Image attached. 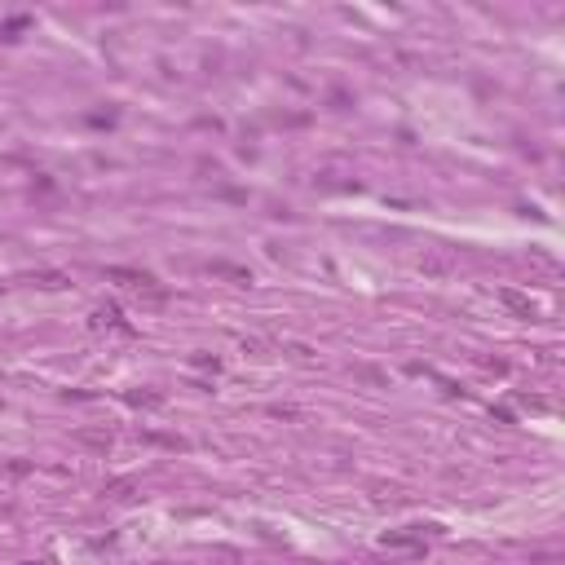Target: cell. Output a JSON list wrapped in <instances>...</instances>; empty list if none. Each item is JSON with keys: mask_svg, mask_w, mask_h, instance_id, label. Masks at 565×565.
<instances>
[{"mask_svg": "<svg viewBox=\"0 0 565 565\" xmlns=\"http://www.w3.org/2000/svg\"><path fill=\"white\" fill-rule=\"evenodd\" d=\"M111 278H115V282H124V287H128L137 300H146V305H164V300H168V292L159 287V282H155L150 274H141V270H124V265H115V270H111Z\"/></svg>", "mask_w": 565, "mask_h": 565, "instance_id": "1", "label": "cell"}, {"mask_svg": "<svg viewBox=\"0 0 565 565\" xmlns=\"http://www.w3.org/2000/svg\"><path fill=\"white\" fill-rule=\"evenodd\" d=\"M499 300H503V305H508L517 318H534V305H530V300L526 296H521V292H512V287H503L499 292Z\"/></svg>", "mask_w": 565, "mask_h": 565, "instance_id": "2", "label": "cell"}, {"mask_svg": "<svg viewBox=\"0 0 565 565\" xmlns=\"http://www.w3.org/2000/svg\"><path fill=\"white\" fill-rule=\"evenodd\" d=\"M93 322H97V327H115V331H124V336H128V322H119V309H115V305L97 309V314H93Z\"/></svg>", "mask_w": 565, "mask_h": 565, "instance_id": "3", "label": "cell"}, {"mask_svg": "<svg viewBox=\"0 0 565 565\" xmlns=\"http://www.w3.org/2000/svg\"><path fill=\"white\" fill-rule=\"evenodd\" d=\"M424 526H415V534H385V548H424Z\"/></svg>", "mask_w": 565, "mask_h": 565, "instance_id": "4", "label": "cell"}, {"mask_svg": "<svg viewBox=\"0 0 565 565\" xmlns=\"http://www.w3.org/2000/svg\"><path fill=\"white\" fill-rule=\"evenodd\" d=\"M79 441H89L97 451H111V433H79Z\"/></svg>", "mask_w": 565, "mask_h": 565, "instance_id": "5", "label": "cell"}, {"mask_svg": "<svg viewBox=\"0 0 565 565\" xmlns=\"http://www.w3.org/2000/svg\"><path fill=\"white\" fill-rule=\"evenodd\" d=\"M35 282H40V287H67V274H35Z\"/></svg>", "mask_w": 565, "mask_h": 565, "instance_id": "6", "label": "cell"}, {"mask_svg": "<svg viewBox=\"0 0 565 565\" xmlns=\"http://www.w3.org/2000/svg\"><path fill=\"white\" fill-rule=\"evenodd\" d=\"M128 402H133V407H159L164 397H159V393H128Z\"/></svg>", "mask_w": 565, "mask_h": 565, "instance_id": "7", "label": "cell"}, {"mask_svg": "<svg viewBox=\"0 0 565 565\" xmlns=\"http://www.w3.org/2000/svg\"><path fill=\"white\" fill-rule=\"evenodd\" d=\"M424 270H451V256H424Z\"/></svg>", "mask_w": 565, "mask_h": 565, "instance_id": "8", "label": "cell"}, {"mask_svg": "<svg viewBox=\"0 0 565 565\" xmlns=\"http://www.w3.org/2000/svg\"><path fill=\"white\" fill-rule=\"evenodd\" d=\"M128 490H133L128 481H111V486H106V495H111V499H128Z\"/></svg>", "mask_w": 565, "mask_h": 565, "instance_id": "9", "label": "cell"}, {"mask_svg": "<svg viewBox=\"0 0 565 565\" xmlns=\"http://www.w3.org/2000/svg\"><path fill=\"white\" fill-rule=\"evenodd\" d=\"M0 508H5V503H0Z\"/></svg>", "mask_w": 565, "mask_h": 565, "instance_id": "10", "label": "cell"}]
</instances>
